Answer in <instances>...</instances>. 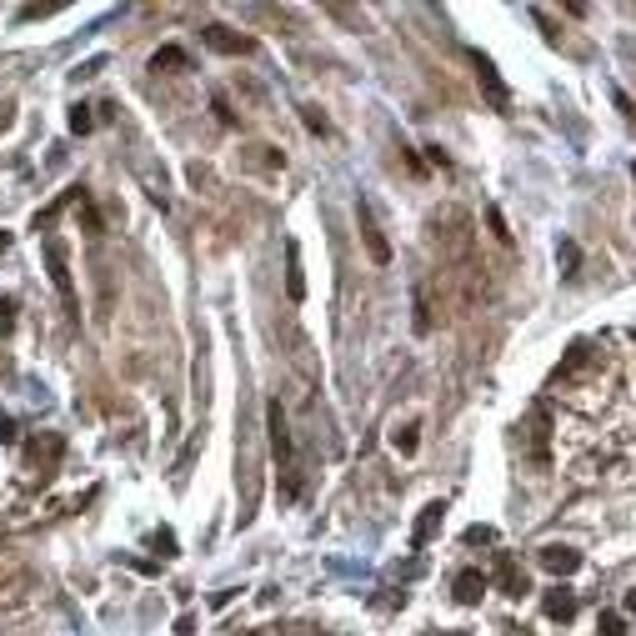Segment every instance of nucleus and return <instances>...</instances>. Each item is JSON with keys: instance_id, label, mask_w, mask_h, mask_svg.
Instances as JSON below:
<instances>
[{"instance_id": "1", "label": "nucleus", "mask_w": 636, "mask_h": 636, "mask_svg": "<svg viewBox=\"0 0 636 636\" xmlns=\"http://www.w3.org/2000/svg\"><path fill=\"white\" fill-rule=\"evenodd\" d=\"M266 421H271V456H276V466L286 471V497H296L301 491V481H296V446H291V426H286V411H280V401H271L266 406Z\"/></svg>"}, {"instance_id": "2", "label": "nucleus", "mask_w": 636, "mask_h": 636, "mask_svg": "<svg viewBox=\"0 0 636 636\" xmlns=\"http://www.w3.org/2000/svg\"><path fill=\"white\" fill-rule=\"evenodd\" d=\"M45 266H51V280H55V291H61V301L71 306V311L81 316V301H76V280H71V261H65V246L61 241H45Z\"/></svg>"}, {"instance_id": "3", "label": "nucleus", "mask_w": 636, "mask_h": 636, "mask_svg": "<svg viewBox=\"0 0 636 636\" xmlns=\"http://www.w3.org/2000/svg\"><path fill=\"white\" fill-rule=\"evenodd\" d=\"M201 41L211 45V51H221V55H251V35L231 31V25H205Z\"/></svg>"}, {"instance_id": "4", "label": "nucleus", "mask_w": 636, "mask_h": 636, "mask_svg": "<svg viewBox=\"0 0 636 636\" xmlns=\"http://www.w3.org/2000/svg\"><path fill=\"white\" fill-rule=\"evenodd\" d=\"M536 561L546 566L551 576H572L576 566H582V551H576V546H561V541H551V546H541V551H536Z\"/></svg>"}, {"instance_id": "5", "label": "nucleus", "mask_w": 636, "mask_h": 636, "mask_svg": "<svg viewBox=\"0 0 636 636\" xmlns=\"http://www.w3.org/2000/svg\"><path fill=\"white\" fill-rule=\"evenodd\" d=\"M471 65H476V81H481V86H486V96H491V106H497V110H507V106H511V96H507V86H501L497 65L486 61L481 51H471Z\"/></svg>"}, {"instance_id": "6", "label": "nucleus", "mask_w": 636, "mask_h": 636, "mask_svg": "<svg viewBox=\"0 0 636 636\" xmlns=\"http://www.w3.org/2000/svg\"><path fill=\"white\" fill-rule=\"evenodd\" d=\"M356 221H361V236H366V246H371V261H376V266H386V261H391V246H386V236L376 231V216H371L366 201H356Z\"/></svg>"}, {"instance_id": "7", "label": "nucleus", "mask_w": 636, "mask_h": 636, "mask_svg": "<svg viewBox=\"0 0 636 636\" xmlns=\"http://www.w3.org/2000/svg\"><path fill=\"white\" fill-rule=\"evenodd\" d=\"M497 586L507 596H521V592H531V582H527V572H521L517 566V556H511V551H501L497 556Z\"/></svg>"}, {"instance_id": "8", "label": "nucleus", "mask_w": 636, "mask_h": 636, "mask_svg": "<svg viewBox=\"0 0 636 636\" xmlns=\"http://www.w3.org/2000/svg\"><path fill=\"white\" fill-rule=\"evenodd\" d=\"M546 436H551V416H546V406H536V411H531V421H527L531 461H546Z\"/></svg>"}, {"instance_id": "9", "label": "nucleus", "mask_w": 636, "mask_h": 636, "mask_svg": "<svg viewBox=\"0 0 636 636\" xmlns=\"http://www.w3.org/2000/svg\"><path fill=\"white\" fill-rule=\"evenodd\" d=\"M65 441L55 432H45L41 441H31V466H41V471H55V461H61Z\"/></svg>"}, {"instance_id": "10", "label": "nucleus", "mask_w": 636, "mask_h": 636, "mask_svg": "<svg viewBox=\"0 0 636 636\" xmlns=\"http://www.w3.org/2000/svg\"><path fill=\"white\" fill-rule=\"evenodd\" d=\"M441 517H446V501H432V507L421 511V521H416V531H411V546H426V541L436 536V527H441Z\"/></svg>"}, {"instance_id": "11", "label": "nucleus", "mask_w": 636, "mask_h": 636, "mask_svg": "<svg viewBox=\"0 0 636 636\" xmlns=\"http://www.w3.org/2000/svg\"><path fill=\"white\" fill-rule=\"evenodd\" d=\"M541 612H546L551 622H572V616H576V596L566 592V586H556V592L541 596Z\"/></svg>"}, {"instance_id": "12", "label": "nucleus", "mask_w": 636, "mask_h": 636, "mask_svg": "<svg viewBox=\"0 0 636 636\" xmlns=\"http://www.w3.org/2000/svg\"><path fill=\"white\" fill-rule=\"evenodd\" d=\"M286 291H291V301H301V296H306V280H301V246H296V241H286Z\"/></svg>"}, {"instance_id": "13", "label": "nucleus", "mask_w": 636, "mask_h": 636, "mask_svg": "<svg viewBox=\"0 0 636 636\" xmlns=\"http://www.w3.org/2000/svg\"><path fill=\"white\" fill-rule=\"evenodd\" d=\"M586 366H592V346H586V341H572V351H566V361H561L556 381H572V376H582Z\"/></svg>"}, {"instance_id": "14", "label": "nucleus", "mask_w": 636, "mask_h": 636, "mask_svg": "<svg viewBox=\"0 0 636 636\" xmlns=\"http://www.w3.org/2000/svg\"><path fill=\"white\" fill-rule=\"evenodd\" d=\"M481 596H486V576L481 572H461V576H456V602H461V606H476Z\"/></svg>"}, {"instance_id": "15", "label": "nucleus", "mask_w": 636, "mask_h": 636, "mask_svg": "<svg viewBox=\"0 0 636 636\" xmlns=\"http://www.w3.org/2000/svg\"><path fill=\"white\" fill-rule=\"evenodd\" d=\"M191 65V55L181 51V45H161V51L151 55V71H185Z\"/></svg>"}, {"instance_id": "16", "label": "nucleus", "mask_w": 636, "mask_h": 636, "mask_svg": "<svg viewBox=\"0 0 636 636\" xmlns=\"http://www.w3.org/2000/svg\"><path fill=\"white\" fill-rule=\"evenodd\" d=\"M416 331H432V291L416 286Z\"/></svg>"}, {"instance_id": "17", "label": "nucleus", "mask_w": 636, "mask_h": 636, "mask_svg": "<svg viewBox=\"0 0 636 636\" xmlns=\"http://www.w3.org/2000/svg\"><path fill=\"white\" fill-rule=\"evenodd\" d=\"M391 446H396L401 456H411L416 451V426H396V432H391Z\"/></svg>"}, {"instance_id": "18", "label": "nucleus", "mask_w": 636, "mask_h": 636, "mask_svg": "<svg viewBox=\"0 0 636 636\" xmlns=\"http://www.w3.org/2000/svg\"><path fill=\"white\" fill-rule=\"evenodd\" d=\"M301 120H306V130H316V136H326V130H331V120H326L316 106H301Z\"/></svg>"}, {"instance_id": "19", "label": "nucleus", "mask_w": 636, "mask_h": 636, "mask_svg": "<svg viewBox=\"0 0 636 636\" xmlns=\"http://www.w3.org/2000/svg\"><path fill=\"white\" fill-rule=\"evenodd\" d=\"M556 261H561V266H566V276H576V261H582V251H576V241H561Z\"/></svg>"}, {"instance_id": "20", "label": "nucleus", "mask_w": 636, "mask_h": 636, "mask_svg": "<svg viewBox=\"0 0 636 636\" xmlns=\"http://www.w3.org/2000/svg\"><path fill=\"white\" fill-rule=\"evenodd\" d=\"M602 636H631V631H626V616L602 612Z\"/></svg>"}, {"instance_id": "21", "label": "nucleus", "mask_w": 636, "mask_h": 636, "mask_svg": "<svg viewBox=\"0 0 636 636\" xmlns=\"http://www.w3.org/2000/svg\"><path fill=\"white\" fill-rule=\"evenodd\" d=\"M90 126H96V116H90V106H76V110H71V130H76V136H86Z\"/></svg>"}, {"instance_id": "22", "label": "nucleus", "mask_w": 636, "mask_h": 636, "mask_svg": "<svg viewBox=\"0 0 636 636\" xmlns=\"http://www.w3.org/2000/svg\"><path fill=\"white\" fill-rule=\"evenodd\" d=\"M491 541H497V531H491V527H471V531H466V546H491Z\"/></svg>"}, {"instance_id": "23", "label": "nucleus", "mask_w": 636, "mask_h": 636, "mask_svg": "<svg viewBox=\"0 0 636 636\" xmlns=\"http://www.w3.org/2000/svg\"><path fill=\"white\" fill-rule=\"evenodd\" d=\"M11 326H15V306L5 301V296H0V336L11 331Z\"/></svg>"}, {"instance_id": "24", "label": "nucleus", "mask_w": 636, "mask_h": 636, "mask_svg": "<svg viewBox=\"0 0 636 636\" xmlns=\"http://www.w3.org/2000/svg\"><path fill=\"white\" fill-rule=\"evenodd\" d=\"M156 551H161V556H176V536H171V531H156Z\"/></svg>"}, {"instance_id": "25", "label": "nucleus", "mask_w": 636, "mask_h": 636, "mask_svg": "<svg viewBox=\"0 0 636 636\" xmlns=\"http://www.w3.org/2000/svg\"><path fill=\"white\" fill-rule=\"evenodd\" d=\"M211 110H216V120H221V126H236V116H231V106H226V100H211Z\"/></svg>"}, {"instance_id": "26", "label": "nucleus", "mask_w": 636, "mask_h": 636, "mask_svg": "<svg viewBox=\"0 0 636 636\" xmlns=\"http://www.w3.org/2000/svg\"><path fill=\"white\" fill-rule=\"evenodd\" d=\"M11 441H15V421L0 416V446H11Z\"/></svg>"}, {"instance_id": "27", "label": "nucleus", "mask_w": 636, "mask_h": 636, "mask_svg": "<svg viewBox=\"0 0 636 636\" xmlns=\"http://www.w3.org/2000/svg\"><path fill=\"white\" fill-rule=\"evenodd\" d=\"M491 231H497V241H511V231H507V221H501V211H491Z\"/></svg>"}, {"instance_id": "28", "label": "nucleus", "mask_w": 636, "mask_h": 636, "mask_svg": "<svg viewBox=\"0 0 636 636\" xmlns=\"http://www.w3.org/2000/svg\"><path fill=\"white\" fill-rule=\"evenodd\" d=\"M626 612L636 616V586H631V592H626Z\"/></svg>"}, {"instance_id": "29", "label": "nucleus", "mask_w": 636, "mask_h": 636, "mask_svg": "<svg viewBox=\"0 0 636 636\" xmlns=\"http://www.w3.org/2000/svg\"><path fill=\"white\" fill-rule=\"evenodd\" d=\"M291 636H321V631H311V626H296V631Z\"/></svg>"}, {"instance_id": "30", "label": "nucleus", "mask_w": 636, "mask_h": 636, "mask_svg": "<svg viewBox=\"0 0 636 636\" xmlns=\"http://www.w3.org/2000/svg\"><path fill=\"white\" fill-rule=\"evenodd\" d=\"M5 246H11V231H0V251H5Z\"/></svg>"}, {"instance_id": "31", "label": "nucleus", "mask_w": 636, "mask_h": 636, "mask_svg": "<svg viewBox=\"0 0 636 636\" xmlns=\"http://www.w3.org/2000/svg\"><path fill=\"white\" fill-rule=\"evenodd\" d=\"M246 636H271V631H246Z\"/></svg>"}, {"instance_id": "32", "label": "nucleus", "mask_w": 636, "mask_h": 636, "mask_svg": "<svg viewBox=\"0 0 636 636\" xmlns=\"http://www.w3.org/2000/svg\"><path fill=\"white\" fill-rule=\"evenodd\" d=\"M631 176H636V166H631Z\"/></svg>"}]
</instances>
